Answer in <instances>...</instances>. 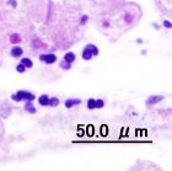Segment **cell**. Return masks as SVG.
<instances>
[{
    "label": "cell",
    "mask_w": 172,
    "mask_h": 171,
    "mask_svg": "<svg viewBox=\"0 0 172 171\" xmlns=\"http://www.w3.org/2000/svg\"><path fill=\"white\" fill-rule=\"evenodd\" d=\"M63 61H65V62H68L72 64V63L75 61V54H74L73 52H68V53L64 55V59H63Z\"/></svg>",
    "instance_id": "9c48e42d"
},
{
    "label": "cell",
    "mask_w": 172,
    "mask_h": 171,
    "mask_svg": "<svg viewBox=\"0 0 172 171\" xmlns=\"http://www.w3.org/2000/svg\"><path fill=\"white\" fill-rule=\"evenodd\" d=\"M97 54H98V48L93 46V44H87L83 51V58L85 61H90L93 55H97Z\"/></svg>",
    "instance_id": "7a4b0ae2"
},
{
    "label": "cell",
    "mask_w": 172,
    "mask_h": 171,
    "mask_svg": "<svg viewBox=\"0 0 172 171\" xmlns=\"http://www.w3.org/2000/svg\"><path fill=\"white\" fill-rule=\"evenodd\" d=\"M80 103H81L80 99H68V100H65L64 105H65L66 109H72V107L76 106V105H80Z\"/></svg>",
    "instance_id": "8992f818"
},
{
    "label": "cell",
    "mask_w": 172,
    "mask_h": 171,
    "mask_svg": "<svg viewBox=\"0 0 172 171\" xmlns=\"http://www.w3.org/2000/svg\"><path fill=\"white\" fill-rule=\"evenodd\" d=\"M36 99V96L30 91H26V90H18L16 94L11 95V100H14L15 102H18V101H33Z\"/></svg>",
    "instance_id": "6da1fadb"
},
{
    "label": "cell",
    "mask_w": 172,
    "mask_h": 171,
    "mask_svg": "<svg viewBox=\"0 0 172 171\" xmlns=\"http://www.w3.org/2000/svg\"><path fill=\"white\" fill-rule=\"evenodd\" d=\"M104 106L103 100H95V99H89L87 101V109L89 110H95V109H102Z\"/></svg>",
    "instance_id": "3957f363"
},
{
    "label": "cell",
    "mask_w": 172,
    "mask_h": 171,
    "mask_svg": "<svg viewBox=\"0 0 172 171\" xmlns=\"http://www.w3.org/2000/svg\"><path fill=\"white\" fill-rule=\"evenodd\" d=\"M20 63H21V64H24L26 68H32V66H33V63H32V61L30 58H22Z\"/></svg>",
    "instance_id": "8fae6325"
},
{
    "label": "cell",
    "mask_w": 172,
    "mask_h": 171,
    "mask_svg": "<svg viewBox=\"0 0 172 171\" xmlns=\"http://www.w3.org/2000/svg\"><path fill=\"white\" fill-rule=\"evenodd\" d=\"M39 61L44 62L46 64H53L57 62V55L53 53H48V54H41L39 55Z\"/></svg>",
    "instance_id": "277c9868"
},
{
    "label": "cell",
    "mask_w": 172,
    "mask_h": 171,
    "mask_svg": "<svg viewBox=\"0 0 172 171\" xmlns=\"http://www.w3.org/2000/svg\"><path fill=\"white\" fill-rule=\"evenodd\" d=\"M48 100H49L48 95H41L38 97V103L41 106H48Z\"/></svg>",
    "instance_id": "30bf717a"
},
{
    "label": "cell",
    "mask_w": 172,
    "mask_h": 171,
    "mask_svg": "<svg viewBox=\"0 0 172 171\" xmlns=\"http://www.w3.org/2000/svg\"><path fill=\"white\" fill-rule=\"evenodd\" d=\"M162 100H163V96H161V95H151V96H149L148 100H146V105L148 106L156 105L158 102H161Z\"/></svg>",
    "instance_id": "5b68a950"
},
{
    "label": "cell",
    "mask_w": 172,
    "mask_h": 171,
    "mask_svg": "<svg viewBox=\"0 0 172 171\" xmlns=\"http://www.w3.org/2000/svg\"><path fill=\"white\" fill-rule=\"evenodd\" d=\"M25 110L27 111V112H30V113H36V112H37V110L35 109V106H33L32 101H26V103H25Z\"/></svg>",
    "instance_id": "ba28073f"
},
{
    "label": "cell",
    "mask_w": 172,
    "mask_h": 171,
    "mask_svg": "<svg viewBox=\"0 0 172 171\" xmlns=\"http://www.w3.org/2000/svg\"><path fill=\"white\" fill-rule=\"evenodd\" d=\"M16 70H17L18 73H25V70H26V66H25L24 64H21V63H20V64H18V65L16 66Z\"/></svg>",
    "instance_id": "5bb4252c"
},
{
    "label": "cell",
    "mask_w": 172,
    "mask_h": 171,
    "mask_svg": "<svg viewBox=\"0 0 172 171\" xmlns=\"http://www.w3.org/2000/svg\"><path fill=\"white\" fill-rule=\"evenodd\" d=\"M87 16H86V15H85V16H83V17H81V20H80V24L81 25H84V24H86V21H87Z\"/></svg>",
    "instance_id": "2e32d148"
},
{
    "label": "cell",
    "mask_w": 172,
    "mask_h": 171,
    "mask_svg": "<svg viewBox=\"0 0 172 171\" xmlns=\"http://www.w3.org/2000/svg\"><path fill=\"white\" fill-rule=\"evenodd\" d=\"M22 53H24V51H22V48L18 47V46H15L12 49H11V57H14V58L21 57Z\"/></svg>",
    "instance_id": "52a82bcc"
},
{
    "label": "cell",
    "mask_w": 172,
    "mask_h": 171,
    "mask_svg": "<svg viewBox=\"0 0 172 171\" xmlns=\"http://www.w3.org/2000/svg\"><path fill=\"white\" fill-rule=\"evenodd\" d=\"M7 3H9V4H10V5L12 6V7H16V5H17L16 0H9V1H7Z\"/></svg>",
    "instance_id": "e0dca14e"
},
{
    "label": "cell",
    "mask_w": 172,
    "mask_h": 171,
    "mask_svg": "<svg viewBox=\"0 0 172 171\" xmlns=\"http://www.w3.org/2000/svg\"><path fill=\"white\" fill-rule=\"evenodd\" d=\"M60 68L64 69V70H69L70 68H72V64H70V63H68V62H65V61H63V62L60 63Z\"/></svg>",
    "instance_id": "4fadbf2b"
},
{
    "label": "cell",
    "mask_w": 172,
    "mask_h": 171,
    "mask_svg": "<svg viewBox=\"0 0 172 171\" xmlns=\"http://www.w3.org/2000/svg\"><path fill=\"white\" fill-rule=\"evenodd\" d=\"M59 105V99L58 97H51L48 100V106L51 107H57Z\"/></svg>",
    "instance_id": "7c38bea8"
},
{
    "label": "cell",
    "mask_w": 172,
    "mask_h": 171,
    "mask_svg": "<svg viewBox=\"0 0 172 171\" xmlns=\"http://www.w3.org/2000/svg\"><path fill=\"white\" fill-rule=\"evenodd\" d=\"M10 39H11V42H12V43H18V42H20V37H18L17 35H12L10 37Z\"/></svg>",
    "instance_id": "9a60e30c"
},
{
    "label": "cell",
    "mask_w": 172,
    "mask_h": 171,
    "mask_svg": "<svg viewBox=\"0 0 172 171\" xmlns=\"http://www.w3.org/2000/svg\"><path fill=\"white\" fill-rule=\"evenodd\" d=\"M163 26H165V27H167V28H171V27H172V25H171L170 21H165V22H163Z\"/></svg>",
    "instance_id": "ac0fdd59"
}]
</instances>
